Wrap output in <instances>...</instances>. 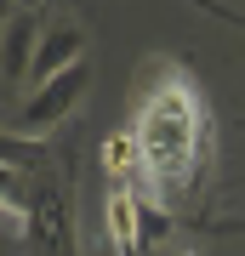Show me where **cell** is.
Here are the masks:
<instances>
[{"instance_id":"8992f818","label":"cell","mask_w":245,"mask_h":256,"mask_svg":"<svg viewBox=\"0 0 245 256\" xmlns=\"http://www.w3.org/2000/svg\"><path fill=\"white\" fill-rule=\"evenodd\" d=\"M103 160V176H109V188H131V194H148V165H143V148H137L131 131H109L97 148Z\"/></svg>"},{"instance_id":"5b68a950","label":"cell","mask_w":245,"mask_h":256,"mask_svg":"<svg viewBox=\"0 0 245 256\" xmlns=\"http://www.w3.org/2000/svg\"><path fill=\"white\" fill-rule=\"evenodd\" d=\"M80 63H86V23L74 18V12H57V18L46 23V34H40L35 68H29V92H40L46 80H57V74H69Z\"/></svg>"},{"instance_id":"6da1fadb","label":"cell","mask_w":245,"mask_h":256,"mask_svg":"<svg viewBox=\"0 0 245 256\" xmlns=\"http://www.w3.org/2000/svg\"><path fill=\"white\" fill-rule=\"evenodd\" d=\"M137 92L143 97H137L126 131L143 148L148 194L177 205L182 194H194V176L205 165V102H200V86H194V74L177 57H165V63H148Z\"/></svg>"},{"instance_id":"9c48e42d","label":"cell","mask_w":245,"mask_h":256,"mask_svg":"<svg viewBox=\"0 0 245 256\" xmlns=\"http://www.w3.org/2000/svg\"><path fill=\"white\" fill-rule=\"evenodd\" d=\"M200 12H211V18H222V23L245 28V12H234V6H217V0H200Z\"/></svg>"},{"instance_id":"52a82bcc","label":"cell","mask_w":245,"mask_h":256,"mask_svg":"<svg viewBox=\"0 0 245 256\" xmlns=\"http://www.w3.org/2000/svg\"><path fill=\"white\" fill-rule=\"evenodd\" d=\"M103 234H109L114 256H137L143 250V222H137V194L131 188H109L103 194Z\"/></svg>"},{"instance_id":"3957f363","label":"cell","mask_w":245,"mask_h":256,"mask_svg":"<svg viewBox=\"0 0 245 256\" xmlns=\"http://www.w3.org/2000/svg\"><path fill=\"white\" fill-rule=\"evenodd\" d=\"M29 256H74V210L69 194L52 171L35 176V200H29Z\"/></svg>"},{"instance_id":"7a4b0ae2","label":"cell","mask_w":245,"mask_h":256,"mask_svg":"<svg viewBox=\"0 0 245 256\" xmlns=\"http://www.w3.org/2000/svg\"><path fill=\"white\" fill-rule=\"evenodd\" d=\"M86 92H91V57H86L80 68L46 80L40 92H29V102H18V108L6 114V142H23V137L35 142V137H46V131H57L74 108H80Z\"/></svg>"},{"instance_id":"ba28073f","label":"cell","mask_w":245,"mask_h":256,"mask_svg":"<svg viewBox=\"0 0 245 256\" xmlns=\"http://www.w3.org/2000/svg\"><path fill=\"white\" fill-rule=\"evenodd\" d=\"M0 216H6V239H29V205H23V194H18V176H6Z\"/></svg>"},{"instance_id":"277c9868","label":"cell","mask_w":245,"mask_h":256,"mask_svg":"<svg viewBox=\"0 0 245 256\" xmlns=\"http://www.w3.org/2000/svg\"><path fill=\"white\" fill-rule=\"evenodd\" d=\"M46 6H6V23H0V74L6 86L18 92L35 68V52H40V34H46Z\"/></svg>"},{"instance_id":"30bf717a","label":"cell","mask_w":245,"mask_h":256,"mask_svg":"<svg viewBox=\"0 0 245 256\" xmlns=\"http://www.w3.org/2000/svg\"><path fill=\"white\" fill-rule=\"evenodd\" d=\"M177 256H200V250H177Z\"/></svg>"}]
</instances>
